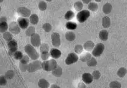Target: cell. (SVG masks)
<instances>
[{
	"mask_svg": "<svg viewBox=\"0 0 127 88\" xmlns=\"http://www.w3.org/2000/svg\"><path fill=\"white\" fill-rule=\"evenodd\" d=\"M3 38L5 41H7L12 40V34L10 32H6L3 33Z\"/></svg>",
	"mask_w": 127,
	"mask_h": 88,
	"instance_id": "1f68e13d",
	"label": "cell"
},
{
	"mask_svg": "<svg viewBox=\"0 0 127 88\" xmlns=\"http://www.w3.org/2000/svg\"><path fill=\"white\" fill-rule=\"evenodd\" d=\"M7 45L9 49V52L10 55H13L15 52L17 51L18 44L16 41L12 40L8 41Z\"/></svg>",
	"mask_w": 127,
	"mask_h": 88,
	"instance_id": "8992f818",
	"label": "cell"
},
{
	"mask_svg": "<svg viewBox=\"0 0 127 88\" xmlns=\"http://www.w3.org/2000/svg\"><path fill=\"white\" fill-rule=\"evenodd\" d=\"M91 16V13L89 10H82L79 11L76 15L77 21L81 23L85 22Z\"/></svg>",
	"mask_w": 127,
	"mask_h": 88,
	"instance_id": "3957f363",
	"label": "cell"
},
{
	"mask_svg": "<svg viewBox=\"0 0 127 88\" xmlns=\"http://www.w3.org/2000/svg\"><path fill=\"white\" fill-rule=\"evenodd\" d=\"M7 18L5 17H1L0 18V22H7Z\"/></svg>",
	"mask_w": 127,
	"mask_h": 88,
	"instance_id": "7dc6e473",
	"label": "cell"
},
{
	"mask_svg": "<svg viewBox=\"0 0 127 88\" xmlns=\"http://www.w3.org/2000/svg\"><path fill=\"white\" fill-rule=\"evenodd\" d=\"M15 76V73L13 70H9L5 74V77L7 80H11Z\"/></svg>",
	"mask_w": 127,
	"mask_h": 88,
	"instance_id": "836d02e7",
	"label": "cell"
},
{
	"mask_svg": "<svg viewBox=\"0 0 127 88\" xmlns=\"http://www.w3.org/2000/svg\"></svg>",
	"mask_w": 127,
	"mask_h": 88,
	"instance_id": "db71d44e",
	"label": "cell"
},
{
	"mask_svg": "<svg viewBox=\"0 0 127 88\" xmlns=\"http://www.w3.org/2000/svg\"><path fill=\"white\" fill-rule=\"evenodd\" d=\"M65 27L69 30H75L77 28V25L75 22L69 21L65 24Z\"/></svg>",
	"mask_w": 127,
	"mask_h": 88,
	"instance_id": "cb8c5ba5",
	"label": "cell"
},
{
	"mask_svg": "<svg viewBox=\"0 0 127 88\" xmlns=\"http://www.w3.org/2000/svg\"><path fill=\"white\" fill-rule=\"evenodd\" d=\"M30 20L26 17H21L17 20V23L21 29H26L28 28L29 25Z\"/></svg>",
	"mask_w": 127,
	"mask_h": 88,
	"instance_id": "30bf717a",
	"label": "cell"
},
{
	"mask_svg": "<svg viewBox=\"0 0 127 88\" xmlns=\"http://www.w3.org/2000/svg\"><path fill=\"white\" fill-rule=\"evenodd\" d=\"M29 56L27 55H24L23 56V57L21 60H20V62L22 64H28L29 61Z\"/></svg>",
	"mask_w": 127,
	"mask_h": 88,
	"instance_id": "7bdbcfd3",
	"label": "cell"
},
{
	"mask_svg": "<svg viewBox=\"0 0 127 88\" xmlns=\"http://www.w3.org/2000/svg\"><path fill=\"white\" fill-rule=\"evenodd\" d=\"M127 73V69L124 67H121L117 72V75L120 78H123L126 76Z\"/></svg>",
	"mask_w": 127,
	"mask_h": 88,
	"instance_id": "d4e9b609",
	"label": "cell"
},
{
	"mask_svg": "<svg viewBox=\"0 0 127 88\" xmlns=\"http://www.w3.org/2000/svg\"><path fill=\"white\" fill-rule=\"evenodd\" d=\"M43 29L46 32H50L52 30V26L49 23H45L43 25Z\"/></svg>",
	"mask_w": 127,
	"mask_h": 88,
	"instance_id": "74e56055",
	"label": "cell"
},
{
	"mask_svg": "<svg viewBox=\"0 0 127 88\" xmlns=\"http://www.w3.org/2000/svg\"><path fill=\"white\" fill-rule=\"evenodd\" d=\"M98 4L95 2H91L88 4V8L89 10L92 12H95L98 10Z\"/></svg>",
	"mask_w": 127,
	"mask_h": 88,
	"instance_id": "4316f807",
	"label": "cell"
},
{
	"mask_svg": "<svg viewBox=\"0 0 127 88\" xmlns=\"http://www.w3.org/2000/svg\"><path fill=\"white\" fill-rule=\"evenodd\" d=\"M78 88H86V86L84 83H80L79 84V85H78Z\"/></svg>",
	"mask_w": 127,
	"mask_h": 88,
	"instance_id": "bcb514c9",
	"label": "cell"
},
{
	"mask_svg": "<svg viewBox=\"0 0 127 88\" xmlns=\"http://www.w3.org/2000/svg\"><path fill=\"white\" fill-rule=\"evenodd\" d=\"M57 66V62L54 59L44 61L42 63V69L47 72L52 71Z\"/></svg>",
	"mask_w": 127,
	"mask_h": 88,
	"instance_id": "7a4b0ae2",
	"label": "cell"
},
{
	"mask_svg": "<svg viewBox=\"0 0 127 88\" xmlns=\"http://www.w3.org/2000/svg\"><path fill=\"white\" fill-rule=\"evenodd\" d=\"M38 7L40 11H45L47 9V4L45 1H40L39 3Z\"/></svg>",
	"mask_w": 127,
	"mask_h": 88,
	"instance_id": "d6a6232c",
	"label": "cell"
},
{
	"mask_svg": "<svg viewBox=\"0 0 127 88\" xmlns=\"http://www.w3.org/2000/svg\"><path fill=\"white\" fill-rule=\"evenodd\" d=\"M4 0H0V3H2L3 1Z\"/></svg>",
	"mask_w": 127,
	"mask_h": 88,
	"instance_id": "816d5d0a",
	"label": "cell"
},
{
	"mask_svg": "<svg viewBox=\"0 0 127 88\" xmlns=\"http://www.w3.org/2000/svg\"><path fill=\"white\" fill-rule=\"evenodd\" d=\"M112 9V6L111 4L107 3L103 5L102 11L106 15L109 14L111 12Z\"/></svg>",
	"mask_w": 127,
	"mask_h": 88,
	"instance_id": "ac0fdd59",
	"label": "cell"
},
{
	"mask_svg": "<svg viewBox=\"0 0 127 88\" xmlns=\"http://www.w3.org/2000/svg\"><path fill=\"white\" fill-rule=\"evenodd\" d=\"M50 55H50V53H49V52L41 53V57L43 60L46 61L48 59Z\"/></svg>",
	"mask_w": 127,
	"mask_h": 88,
	"instance_id": "60d3db41",
	"label": "cell"
},
{
	"mask_svg": "<svg viewBox=\"0 0 127 88\" xmlns=\"http://www.w3.org/2000/svg\"><path fill=\"white\" fill-rule=\"evenodd\" d=\"M75 16V13L72 11L69 10L66 12L64 15V18L67 21L72 20Z\"/></svg>",
	"mask_w": 127,
	"mask_h": 88,
	"instance_id": "f546056e",
	"label": "cell"
},
{
	"mask_svg": "<svg viewBox=\"0 0 127 88\" xmlns=\"http://www.w3.org/2000/svg\"><path fill=\"white\" fill-rule=\"evenodd\" d=\"M74 8L76 11H81L84 8L83 3L80 1H76L74 4Z\"/></svg>",
	"mask_w": 127,
	"mask_h": 88,
	"instance_id": "83f0119b",
	"label": "cell"
},
{
	"mask_svg": "<svg viewBox=\"0 0 127 88\" xmlns=\"http://www.w3.org/2000/svg\"><path fill=\"white\" fill-rule=\"evenodd\" d=\"M9 30L11 33L15 35L19 34L21 32V28L18 23L16 22H12L10 23L9 26Z\"/></svg>",
	"mask_w": 127,
	"mask_h": 88,
	"instance_id": "9c48e42d",
	"label": "cell"
},
{
	"mask_svg": "<svg viewBox=\"0 0 127 88\" xmlns=\"http://www.w3.org/2000/svg\"><path fill=\"white\" fill-rule=\"evenodd\" d=\"M51 88H60V87L56 85H53L51 86Z\"/></svg>",
	"mask_w": 127,
	"mask_h": 88,
	"instance_id": "c3c4849f",
	"label": "cell"
},
{
	"mask_svg": "<svg viewBox=\"0 0 127 88\" xmlns=\"http://www.w3.org/2000/svg\"><path fill=\"white\" fill-rule=\"evenodd\" d=\"M95 45L93 42L92 41H88L85 43L84 45V48L87 51L90 52L93 50Z\"/></svg>",
	"mask_w": 127,
	"mask_h": 88,
	"instance_id": "9a60e30c",
	"label": "cell"
},
{
	"mask_svg": "<svg viewBox=\"0 0 127 88\" xmlns=\"http://www.w3.org/2000/svg\"><path fill=\"white\" fill-rule=\"evenodd\" d=\"M50 54L51 57L53 59H58L61 56L62 53L57 49L52 48L50 51Z\"/></svg>",
	"mask_w": 127,
	"mask_h": 88,
	"instance_id": "5bb4252c",
	"label": "cell"
},
{
	"mask_svg": "<svg viewBox=\"0 0 127 88\" xmlns=\"http://www.w3.org/2000/svg\"><path fill=\"white\" fill-rule=\"evenodd\" d=\"M99 39L101 41H105L108 39L109 37V33L106 30H103L100 32L99 34Z\"/></svg>",
	"mask_w": 127,
	"mask_h": 88,
	"instance_id": "e0dca14e",
	"label": "cell"
},
{
	"mask_svg": "<svg viewBox=\"0 0 127 88\" xmlns=\"http://www.w3.org/2000/svg\"><path fill=\"white\" fill-rule=\"evenodd\" d=\"M41 68H42L41 62L40 61L35 60L29 64L28 71L30 73L35 72Z\"/></svg>",
	"mask_w": 127,
	"mask_h": 88,
	"instance_id": "277c9868",
	"label": "cell"
},
{
	"mask_svg": "<svg viewBox=\"0 0 127 88\" xmlns=\"http://www.w3.org/2000/svg\"><path fill=\"white\" fill-rule=\"evenodd\" d=\"M95 0L96 2H100V1H102V0Z\"/></svg>",
	"mask_w": 127,
	"mask_h": 88,
	"instance_id": "681fc988",
	"label": "cell"
},
{
	"mask_svg": "<svg viewBox=\"0 0 127 88\" xmlns=\"http://www.w3.org/2000/svg\"><path fill=\"white\" fill-rule=\"evenodd\" d=\"M105 49V45L102 43H98L96 45L93 50L92 53L95 57L100 56L103 52Z\"/></svg>",
	"mask_w": 127,
	"mask_h": 88,
	"instance_id": "5b68a950",
	"label": "cell"
},
{
	"mask_svg": "<svg viewBox=\"0 0 127 88\" xmlns=\"http://www.w3.org/2000/svg\"><path fill=\"white\" fill-rule=\"evenodd\" d=\"M51 41L53 45L55 47H58L61 44L60 36L58 33L55 32L52 34L51 36Z\"/></svg>",
	"mask_w": 127,
	"mask_h": 88,
	"instance_id": "ba28073f",
	"label": "cell"
},
{
	"mask_svg": "<svg viewBox=\"0 0 127 88\" xmlns=\"http://www.w3.org/2000/svg\"><path fill=\"white\" fill-rule=\"evenodd\" d=\"M38 85L40 88H48L50 86L49 83L44 79H40L38 82Z\"/></svg>",
	"mask_w": 127,
	"mask_h": 88,
	"instance_id": "44dd1931",
	"label": "cell"
},
{
	"mask_svg": "<svg viewBox=\"0 0 127 88\" xmlns=\"http://www.w3.org/2000/svg\"><path fill=\"white\" fill-rule=\"evenodd\" d=\"M82 79L83 81L87 84H90L93 81V78L92 75L89 73H85L83 74Z\"/></svg>",
	"mask_w": 127,
	"mask_h": 88,
	"instance_id": "4fadbf2b",
	"label": "cell"
},
{
	"mask_svg": "<svg viewBox=\"0 0 127 88\" xmlns=\"http://www.w3.org/2000/svg\"><path fill=\"white\" fill-rule=\"evenodd\" d=\"M9 26L7 22H0V31L1 33H3L7 32Z\"/></svg>",
	"mask_w": 127,
	"mask_h": 88,
	"instance_id": "f1b7e54d",
	"label": "cell"
},
{
	"mask_svg": "<svg viewBox=\"0 0 127 88\" xmlns=\"http://www.w3.org/2000/svg\"><path fill=\"white\" fill-rule=\"evenodd\" d=\"M46 0V1H48V2H51V1H52L53 0Z\"/></svg>",
	"mask_w": 127,
	"mask_h": 88,
	"instance_id": "f907efd6",
	"label": "cell"
},
{
	"mask_svg": "<svg viewBox=\"0 0 127 88\" xmlns=\"http://www.w3.org/2000/svg\"><path fill=\"white\" fill-rule=\"evenodd\" d=\"M33 47L32 45L28 44L25 47V51L30 59L35 60L39 58L40 55Z\"/></svg>",
	"mask_w": 127,
	"mask_h": 88,
	"instance_id": "6da1fadb",
	"label": "cell"
},
{
	"mask_svg": "<svg viewBox=\"0 0 127 88\" xmlns=\"http://www.w3.org/2000/svg\"><path fill=\"white\" fill-rule=\"evenodd\" d=\"M35 33V29L33 26H30L26 29L25 34L26 36L28 37L32 36Z\"/></svg>",
	"mask_w": 127,
	"mask_h": 88,
	"instance_id": "484cf974",
	"label": "cell"
},
{
	"mask_svg": "<svg viewBox=\"0 0 127 88\" xmlns=\"http://www.w3.org/2000/svg\"><path fill=\"white\" fill-rule=\"evenodd\" d=\"M49 51V47L47 44H43L40 46V51L41 53L48 52Z\"/></svg>",
	"mask_w": 127,
	"mask_h": 88,
	"instance_id": "d590c367",
	"label": "cell"
},
{
	"mask_svg": "<svg viewBox=\"0 0 127 88\" xmlns=\"http://www.w3.org/2000/svg\"><path fill=\"white\" fill-rule=\"evenodd\" d=\"M92 57V55L89 52H85L81 55L80 59L82 62H87Z\"/></svg>",
	"mask_w": 127,
	"mask_h": 88,
	"instance_id": "7402d4cb",
	"label": "cell"
},
{
	"mask_svg": "<svg viewBox=\"0 0 127 88\" xmlns=\"http://www.w3.org/2000/svg\"><path fill=\"white\" fill-rule=\"evenodd\" d=\"M0 85L1 86H4L7 84V79L4 76H1L0 77Z\"/></svg>",
	"mask_w": 127,
	"mask_h": 88,
	"instance_id": "ee69618b",
	"label": "cell"
},
{
	"mask_svg": "<svg viewBox=\"0 0 127 88\" xmlns=\"http://www.w3.org/2000/svg\"><path fill=\"white\" fill-rule=\"evenodd\" d=\"M28 64H24L20 62V70L22 72H25L28 71Z\"/></svg>",
	"mask_w": 127,
	"mask_h": 88,
	"instance_id": "b9f144b4",
	"label": "cell"
},
{
	"mask_svg": "<svg viewBox=\"0 0 127 88\" xmlns=\"http://www.w3.org/2000/svg\"><path fill=\"white\" fill-rule=\"evenodd\" d=\"M65 37L66 40L69 42H72L76 39V35L73 32L68 31L66 33Z\"/></svg>",
	"mask_w": 127,
	"mask_h": 88,
	"instance_id": "ffe728a7",
	"label": "cell"
},
{
	"mask_svg": "<svg viewBox=\"0 0 127 88\" xmlns=\"http://www.w3.org/2000/svg\"><path fill=\"white\" fill-rule=\"evenodd\" d=\"M14 58L17 60H20L23 57L22 52L20 51H16L13 54Z\"/></svg>",
	"mask_w": 127,
	"mask_h": 88,
	"instance_id": "f35d334b",
	"label": "cell"
},
{
	"mask_svg": "<svg viewBox=\"0 0 127 88\" xmlns=\"http://www.w3.org/2000/svg\"><path fill=\"white\" fill-rule=\"evenodd\" d=\"M17 13L22 17H29L31 16V11L28 8L26 7H20L17 10Z\"/></svg>",
	"mask_w": 127,
	"mask_h": 88,
	"instance_id": "8fae6325",
	"label": "cell"
},
{
	"mask_svg": "<svg viewBox=\"0 0 127 88\" xmlns=\"http://www.w3.org/2000/svg\"><path fill=\"white\" fill-rule=\"evenodd\" d=\"M83 49L84 47L81 45H77L74 48V51L77 54H80L83 52Z\"/></svg>",
	"mask_w": 127,
	"mask_h": 88,
	"instance_id": "8d00e7d4",
	"label": "cell"
},
{
	"mask_svg": "<svg viewBox=\"0 0 127 88\" xmlns=\"http://www.w3.org/2000/svg\"><path fill=\"white\" fill-rule=\"evenodd\" d=\"M92 0H82V2L83 3V4H89L90 3Z\"/></svg>",
	"mask_w": 127,
	"mask_h": 88,
	"instance_id": "f6af8a7d",
	"label": "cell"
},
{
	"mask_svg": "<svg viewBox=\"0 0 127 88\" xmlns=\"http://www.w3.org/2000/svg\"></svg>",
	"mask_w": 127,
	"mask_h": 88,
	"instance_id": "f5cc1de1",
	"label": "cell"
},
{
	"mask_svg": "<svg viewBox=\"0 0 127 88\" xmlns=\"http://www.w3.org/2000/svg\"><path fill=\"white\" fill-rule=\"evenodd\" d=\"M29 20L30 22L32 24L35 25L37 24L39 22V17L36 14H32L30 16Z\"/></svg>",
	"mask_w": 127,
	"mask_h": 88,
	"instance_id": "603a6c76",
	"label": "cell"
},
{
	"mask_svg": "<svg viewBox=\"0 0 127 88\" xmlns=\"http://www.w3.org/2000/svg\"><path fill=\"white\" fill-rule=\"evenodd\" d=\"M79 60V57L75 53H70L65 60V64L67 65L72 64L77 62Z\"/></svg>",
	"mask_w": 127,
	"mask_h": 88,
	"instance_id": "52a82bcc",
	"label": "cell"
},
{
	"mask_svg": "<svg viewBox=\"0 0 127 88\" xmlns=\"http://www.w3.org/2000/svg\"><path fill=\"white\" fill-rule=\"evenodd\" d=\"M31 43L33 46L35 47H38L41 44V40L39 34L37 33L32 35L30 38Z\"/></svg>",
	"mask_w": 127,
	"mask_h": 88,
	"instance_id": "7c38bea8",
	"label": "cell"
},
{
	"mask_svg": "<svg viewBox=\"0 0 127 88\" xmlns=\"http://www.w3.org/2000/svg\"><path fill=\"white\" fill-rule=\"evenodd\" d=\"M109 87L111 88H120L121 87V84L117 81H113L110 83Z\"/></svg>",
	"mask_w": 127,
	"mask_h": 88,
	"instance_id": "e575fe53",
	"label": "cell"
},
{
	"mask_svg": "<svg viewBox=\"0 0 127 88\" xmlns=\"http://www.w3.org/2000/svg\"><path fill=\"white\" fill-rule=\"evenodd\" d=\"M63 73V70L61 67L57 66L52 71V74L56 77H60L61 76Z\"/></svg>",
	"mask_w": 127,
	"mask_h": 88,
	"instance_id": "d6986e66",
	"label": "cell"
},
{
	"mask_svg": "<svg viewBox=\"0 0 127 88\" xmlns=\"http://www.w3.org/2000/svg\"><path fill=\"white\" fill-rule=\"evenodd\" d=\"M102 25L103 28L105 29L108 28L111 25V19L109 17L105 16L102 19Z\"/></svg>",
	"mask_w": 127,
	"mask_h": 88,
	"instance_id": "2e32d148",
	"label": "cell"
},
{
	"mask_svg": "<svg viewBox=\"0 0 127 88\" xmlns=\"http://www.w3.org/2000/svg\"><path fill=\"white\" fill-rule=\"evenodd\" d=\"M93 79L95 80H98L101 77V73L98 70H96L94 71L92 74Z\"/></svg>",
	"mask_w": 127,
	"mask_h": 88,
	"instance_id": "ab89813d",
	"label": "cell"
},
{
	"mask_svg": "<svg viewBox=\"0 0 127 88\" xmlns=\"http://www.w3.org/2000/svg\"><path fill=\"white\" fill-rule=\"evenodd\" d=\"M87 65L89 67H95L97 64L96 60L94 57H92L87 62Z\"/></svg>",
	"mask_w": 127,
	"mask_h": 88,
	"instance_id": "4dcf8cb0",
	"label": "cell"
}]
</instances>
